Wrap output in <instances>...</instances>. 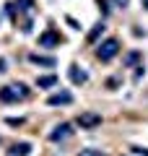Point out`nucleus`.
I'll use <instances>...</instances> for the list:
<instances>
[{
	"label": "nucleus",
	"mask_w": 148,
	"mask_h": 156,
	"mask_svg": "<svg viewBox=\"0 0 148 156\" xmlns=\"http://www.w3.org/2000/svg\"><path fill=\"white\" fill-rule=\"evenodd\" d=\"M132 154H135V156H148V151L146 148H132Z\"/></svg>",
	"instance_id": "16"
},
{
	"label": "nucleus",
	"mask_w": 148,
	"mask_h": 156,
	"mask_svg": "<svg viewBox=\"0 0 148 156\" xmlns=\"http://www.w3.org/2000/svg\"><path fill=\"white\" fill-rule=\"evenodd\" d=\"M39 44H42V47H55V44H60V34L49 29V31H44L42 37H39Z\"/></svg>",
	"instance_id": "7"
},
{
	"label": "nucleus",
	"mask_w": 148,
	"mask_h": 156,
	"mask_svg": "<svg viewBox=\"0 0 148 156\" xmlns=\"http://www.w3.org/2000/svg\"><path fill=\"white\" fill-rule=\"evenodd\" d=\"M70 135H73V128H70L68 122H60L52 133H49V140H52V143H57V140H65V138H70Z\"/></svg>",
	"instance_id": "4"
},
{
	"label": "nucleus",
	"mask_w": 148,
	"mask_h": 156,
	"mask_svg": "<svg viewBox=\"0 0 148 156\" xmlns=\"http://www.w3.org/2000/svg\"><path fill=\"white\" fill-rule=\"evenodd\" d=\"M29 60H31L34 65H44V68H55V65H57L55 57H44V55H31Z\"/></svg>",
	"instance_id": "8"
},
{
	"label": "nucleus",
	"mask_w": 148,
	"mask_h": 156,
	"mask_svg": "<svg viewBox=\"0 0 148 156\" xmlns=\"http://www.w3.org/2000/svg\"><path fill=\"white\" fill-rule=\"evenodd\" d=\"M143 8H146V11H148V0H143Z\"/></svg>",
	"instance_id": "20"
},
{
	"label": "nucleus",
	"mask_w": 148,
	"mask_h": 156,
	"mask_svg": "<svg viewBox=\"0 0 148 156\" xmlns=\"http://www.w3.org/2000/svg\"><path fill=\"white\" fill-rule=\"evenodd\" d=\"M29 96V89L23 83H13V86H3L0 89V101H18V99H26Z\"/></svg>",
	"instance_id": "1"
},
{
	"label": "nucleus",
	"mask_w": 148,
	"mask_h": 156,
	"mask_svg": "<svg viewBox=\"0 0 148 156\" xmlns=\"http://www.w3.org/2000/svg\"><path fill=\"white\" fill-rule=\"evenodd\" d=\"M104 29H107V26H104V21H99L96 26H93L91 31H88V37H86V42H88V44H93V42H96V39L101 37V34H104Z\"/></svg>",
	"instance_id": "9"
},
{
	"label": "nucleus",
	"mask_w": 148,
	"mask_h": 156,
	"mask_svg": "<svg viewBox=\"0 0 148 156\" xmlns=\"http://www.w3.org/2000/svg\"><path fill=\"white\" fill-rule=\"evenodd\" d=\"M39 89H49V86H57V76H39L37 78Z\"/></svg>",
	"instance_id": "10"
},
{
	"label": "nucleus",
	"mask_w": 148,
	"mask_h": 156,
	"mask_svg": "<svg viewBox=\"0 0 148 156\" xmlns=\"http://www.w3.org/2000/svg\"><path fill=\"white\" fill-rule=\"evenodd\" d=\"M70 101H73V94H70V91H60V94H52V96H49L47 104H49V107H57V104H70Z\"/></svg>",
	"instance_id": "6"
},
{
	"label": "nucleus",
	"mask_w": 148,
	"mask_h": 156,
	"mask_svg": "<svg viewBox=\"0 0 148 156\" xmlns=\"http://www.w3.org/2000/svg\"><path fill=\"white\" fill-rule=\"evenodd\" d=\"M127 3H130V0H115V5H120V8H125Z\"/></svg>",
	"instance_id": "18"
},
{
	"label": "nucleus",
	"mask_w": 148,
	"mask_h": 156,
	"mask_svg": "<svg viewBox=\"0 0 148 156\" xmlns=\"http://www.w3.org/2000/svg\"><path fill=\"white\" fill-rule=\"evenodd\" d=\"M117 52H120V42H117V39H107V42H101V44H99L96 55H99V60H101V62H109Z\"/></svg>",
	"instance_id": "2"
},
{
	"label": "nucleus",
	"mask_w": 148,
	"mask_h": 156,
	"mask_svg": "<svg viewBox=\"0 0 148 156\" xmlns=\"http://www.w3.org/2000/svg\"><path fill=\"white\" fill-rule=\"evenodd\" d=\"M5 70V60H3V57H0V73Z\"/></svg>",
	"instance_id": "19"
},
{
	"label": "nucleus",
	"mask_w": 148,
	"mask_h": 156,
	"mask_svg": "<svg viewBox=\"0 0 148 156\" xmlns=\"http://www.w3.org/2000/svg\"><path fill=\"white\" fill-rule=\"evenodd\" d=\"M138 60H140V52H138V50H132V52H130V55H127V57H125V65H135V62H138Z\"/></svg>",
	"instance_id": "12"
},
{
	"label": "nucleus",
	"mask_w": 148,
	"mask_h": 156,
	"mask_svg": "<svg viewBox=\"0 0 148 156\" xmlns=\"http://www.w3.org/2000/svg\"><path fill=\"white\" fill-rule=\"evenodd\" d=\"M68 76H70V81H73L76 86H81V83H86V81H88V73H86V70H81L78 65H70Z\"/></svg>",
	"instance_id": "5"
},
{
	"label": "nucleus",
	"mask_w": 148,
	"mask_h": 156,
	"mask_svg": "<svg viewBox=\"0 0 148 156\" xmlns=\"http://www.w3.org/2000/svg\"><path fill=\"white\" fill-rule=\"evenodd\" d=\"M78 156H104V154H101V151H91V148H88V151H81Z\"/></svg>",
	"instance_id": "15"
},
{
	"label": "nucleus",
	"mask_w": 148,
	"mask_h": 156,
	"mask_svg": "<svg viewBox=\"0 0 148 156\" xmlns=\"http://www.w3.org/2000/svg\"><path fill=\"white\" fill-rule=\"evenodd\" d=\"M78 125L83 130H93V128L101 125V115H96V112H83V115H78Z\"/></svg>",
	"instance_id": "3"
},
{
	"label": "nucleus",
	"mask_w": 148,
	"mask_h": 156,
	"mask_svg": "<svg viewBox=\"0 0 148 156\" xmlns=\"http://www.w3.org/2000/svg\"><path fill=\"white\" fill-rule=\"evenodd\" d=\"M65 21H68V23H70V26H73V29H81V26H78V21H76V18H70V16H68V18H65Z\"/></svg>",
	"instance_id": "17"
},
{
	"label": "nucleus",
	"mask_w": 148,
	"mask_h": 156,
	"mask_svg": "<svg viewBox=\"0 0 148 156\" xmlns=\"http://www.w3.org/2000/svg\"><path fill=\"white\" fill-rule=\"evenodd\" d=\"M29 151H31V146H29V143H16L11 148V156H29Z\"/></svg>",
	"instance_id": "11"
},
{
	"label": "nucleus",
	"mask_w": 148,
	"mask_h": 156,
	"mask_svg": "<svg viewBox=\"0 0 148 156\" xmlns=\"http://www.w3.org/2000/svg\"><path fill=\"white\" fill-rule=\"evenodd\" d=\"M5 122H8V125H13V128H18V125H23V117H8Z\"/></svg>",
	"instance_id": "13"
},
{
	"label": "nucleus",
	"mask_w": 148,
	"mask_h": 156,
	"mask_svg": "<svg viewBox=\"0 0 148 156\" xmlns=\"http://www.w3.org/2000/svg\"><path fill=\"white\" fill-rule=\"evenodd\" d=\"M31 5H34V0H18V8H23V11H29Z\"/></svg>",
	"instance_id": "14"
}]
</instances>
